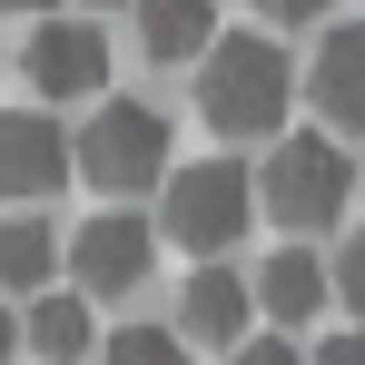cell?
I'll return each mask as SVG.
<instances>
[{"instance_id": "obj_1", "label": "cell", "mask_w": 365, "mask_h": 365, "mask_svg": "<svg viewBox=\"0 0 365 365\" xmlns=\"http://www.w3.org/2000/svg\"><path fill=\"white\" fill-rule=\"evenodd\" d=\"M287 99H297V69H287L277 40H257V30H217L207 40V60H197V119L217 138H277Z\"/></svg>"}, {"instance_id": "obj_2", "label": "cell", "mask_w": 365, "mask_h": 365, "mask_svg": "<svg viewBox=\"0 0 365 365\" xmlns=\"http://www.w3.org/2000/svg\"><path fill=\"white\" fill-rule=\"evenodd\" d=\"M346 197H356V158H346L336 138H316V128L277 138V148H267V168H257V207H267V227H287V237L336 227V217H346Z\"/></svg>"}, {"instance_id": "obj_3", "label": "cell", "mask_w": 365, "mask_h": 365, "mask_svg": "<svg viewBox=\"0 0 365 365\" xmlns=\"http://www.w3.org/2000/svg\"><path fill=\"white\" fill-rule=\"evenodd\" d=\"M158 227L197 257H227V247L257 227V178L237 158H197V168H168L158 178Z\"/></svg>"}, {"instance_id": "obj_4", "label": "cell", "mask_w": 365, "mask_h": 365, "mask_svg": "<svg viewBox=\"0 0 365 365\" xmlns=\"http://www.w3.org/2000/svg\"><path fill=\"white\" fill-rule=\"evenodd\" d=\"M69 168L89 187H109V197H138V187L168 178V119H158L148 99H99L89 128L69 138Z\"/></svg>"}, {"instance_id": "obj_5", "label": "cell", "mask_w": 365, "mask_h": 365, "mask_svg": "<svg viewBox=\"0 0 365 365\" xmlns=\"http://www.w3.org/2000/svg\"><path fill=\"white\" fill-rule=\"evenodd\" d=\"M148 267H158V237H148L128 207L89 217V227L69 237V287H79V297H138Z\"/></svg>"}, {"instance_id": "obj_6", "label": "cell", "mask_w": 365, "mask_h": 365, "mask_svg": "<svg viewBox=\"0 0 365 365\" xmlns=\"http://www.w3.org/2000/svg\"><path fill=\"white\" fill-rule=\"evenodd\" d=\"M20 69H30L40 99H99V89H109V40H99L89 20H40Z\"/></svg>"}, {"instance_id": "obj_7", "label": "cell", "mask_w": 365, "mask_h": 365, "mask_svg": "<svg viewBox=\"0 0 365 365\" xmlns=\"http://www.w3.org/2000/svg\"><path fill=\"white\" fill-rule=\"evenodd\" d=\"M247 326H257V287H247L237 267L207 257V267L178 287V336H187V346H227V356H237Z\"/></svg>"}, {"instance_id": "obj_8", "label": "cell", "mask_w": 365, "mask_h": 365, "mask_svg": "<svg viewBox=\"0 0 365 365\" xmlns=\"http://www.w3.org/2000/svg\"><path fill=\"white\" fill-rule=\"evenodd\" d=\"M69 178V138L50 109H0V197H50Z\"/></svg>"}, {"instance_id": "obj_9", "label": "cell", "mask_w": 365, "mask_h": 365, "mask_svg": "<svg viewBox=\"0 0 365 365\" xmlns=\"http://www.w3.org/2000/svg\"><path fill=\"white\" fill-rule=\"evenodd\" d=\"M306 89H316V109H326L336 128H365V20H336V30H326Z\"/></svg>"}, {"instance_id": "obj_10", "label": "cell", "mask_w": 365, "mask_h": 365, "mask_svg": "<svg viewBox=\"0 0 365 365\" xmlns=\"http://www.w3.org/2000/svg\"><path fill=\"white\" fill-rule=\"evenodd\" d=\"M247 287H257V316H267V326H306L316 306H336V287H326V267H316L306 247H277V257H267V267H257Z\"/></svg>"}, {"instance_id": "obj_11", "label": "cell", "mask_w": 365, "mask_h": 365, "mask_svg": "<svg viewBox=\"0 0 365 365\" xmlns=\"http://www.w3.org/2000/svg\"><path fill=\"white\" fill-rule=\"evenodd\" d=\"M207 40H217V0H138V50L158 69L207 60Z\"/></svg>"}, {"instance_id": "obj_12", "label": "cell", "mask_w": 365, "mask_h": 365, "mask_svg": "<svg viewBox=\"0 0 365 365\" xmlns=\"http://www.w3.org/2000/svg\"><path fill=\"white\" fill-rule=\"evenodd\" d=\"M20 346H30L40 365H79V356H99L89 297H79V287H69V297H50V287H40V297H30V316H20Z\"/></svg>"}, {"instance_id": "obj_13", "label": "cell", "mask_w": 365, "mask_h": 365, "mask_svg": "<svg viewBox=\"0 0 365 365\" xmlns=\"http://www.w3.org/2000/svg\"><path fill=\"white\" fill-rule=\"evenodd\" d=\"M60 277V227L50 217H0V297H40Z\"/></svg>"}, {"instance_id": "obj_14", "label": "cell", "mask_w": 365, "mask_h": 365, "mask_svg": "<svg viewBox=\"0 0 365 365\" xmlns=\"http://www.w3.org/2000/svg\"><path fill=\"white\" fill-rule=\"evenodd\" d=\"M99 365H187V336L178 326H119V336H99Z\"/></svg>"}, {"instance_id": "obj_15", "label": "cell", "mask_w": 365, "mask_h": 365, "mask_svg": "<svg viewBox=\"0 0 365 365\" xmlns=\"http://www.w3.org/2000/svg\"><path fill=\"white\" fill-rule=\"evenodd\" d=\"M326 287H336V306H356V316H365V227H356L346 247H336V267H326Z\"/></svg>"}, {"instance_id": "obj_16", "label": "cell", "mask_w": 365, "mask_h": 365, "mask_svg": "<svg viewBox=\"0 0 365 365\" xmlns=\"http://www.w3.org/2000/svg\"><path fill=\"white\" fill-rule=\"evenodd\" d=\"M237 365H297V346H287V336H247Z\"/></svg>"}, {"instance_id": "obj_17", "label": "cell", "mask_w": 365, "mask_h": 365, "mask_svg": "<svg viewBox=\"0 0 365 365\" xmlns=\"http://www.w3.org/2000/svg\"><path fill=\"white\" fill-rule=\"evenodd\" d=\"M257 10H267V20H297V30H306V20H326L336 0H257Z\"/></svg>"}, {"instance_id": "obj_18", "label": "cell", "mask_w": 365, "mask_h": 365, "mask_svg": "<svg viewBox=\"0 0 365 365\" xmlns=\"http://www.w3.org/2000/svg\"><path fill=\"white\" fill-rule=\"evenodd\" d=\"M306 365H365V336H326V346H316Z\"/></svg>"}, {"instance_id": "obj_19", "label": "cell", "mask_w": 365, "mask_h": 365, "mask_svg": "<svg viewBox=\"0 0 365 365\" xmlns=\"http://www.w3.org/2000/svg\"><path fill=\"white\" fill-rule=\"evenodd\" d=\"M20 356V316H10V306H0V365Z\"/></svg>"}, {"instance_id": "obj_20", "label": "cell", "mask_w": 365, "mask_h": 365, "mask_svg": "<svg viewBox=\"0 0 365 365\" xmlns=\"http://www.w3.org/2000/svg\"><path fill=\"white\" fill-rule=\"evenodd\" d=\"M0 10H50V0H0Z\"/></svg>"}, {"instance_id": "obj_21", "label": "cell", "mask_w": 365, "mask_h": 365, "mask_svg": "<svg viewBox=\"0 0 365 365\" xmlns=\"http://www.w3.org/2000/svg\"><path fill=\"white\" fill-rule=\"evenodd\" d=\"M89 10H138V0H89Z\"/></svg>"}]
</instances>
